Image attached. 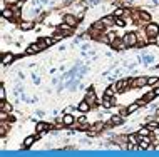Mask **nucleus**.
Returning <instances> with one entry per match:
<instances>
[{
	"label": "nucleus",
	"instance_id": "obj_1",
	"mask_svg": "<svg viewBox=\"0 0 159 157\" xmlns=\"http://www.w3.org/2000/svg\"><path fill=\"white\" fill-rule=\"evenodd\" d=\"M122 40L126 42V45H127V47H134V45H137V42H139V40H137V35L134 34V32H129V34H126Z\"/></svg>",
	"mask_w": 159,
	"mask_h": 157
},
{
	"label": "nucleus",
	"instance_id": "obj_2",
	"mask_svg": "<svg viewBox=\"0 0 159 157\" xmlns=\"http://www.w3.org/2000/svg\"><path fill=\"white\" fill-rule=\"evenodd\" d=\"M146 34H147V37L154 38L159 34V27L156 24H149V25H146Z\"/></svg>",
	"mask_w": 159,
	"mask_h": 157
},
{
	"label": "nucleus",
	"instance_id": "obj_3",
	"mask_svg": "<svg viewBox=\"0 0 159 157\" xmlns=\"http://www.w3.org/2000/svg\"><path fill=\"white\" fill-rule=\"evenodd\" d=\"M129 84H131L129 79H122V80H119V82L116 84V90H117V92H122V90H124Z\"/></svg>",
	"mask_w": 159,
	"mask_h": 157
},
{
	"label": "nucleus",
	"instance_id": "obj_4",
	"mask_svg": "<svg viewBox=\"0 0 159 157\" xmlns=\"http://www.w3.org/2000/svg\"><path fill=\"white\" fill-rule=\"evenodd\" d=\"M42 50V47L39 45V43H33V45H30L29 49H27V54H37V52Z\"/></svg>",
	"mask_w": 159,
	"mask_h": 157
},
{
	"label": "nucleus",
	"instance_id": "obj_5",
	"mask_svg": "<svg viewBox=\"0 0 159 157\" xmlns=\"http://www.w3.org/2000/svg\"><path fill=\"white\" fill-rule=\"evenodd\" d=\"M89 107H91V104H89L87 100H82L79 105H77V109H79L80 112H87V111H89Z\"/></svg>",
	"mask_w": 159,
	"mask_h": 157
},
{
	"label": "nucleus",
	"instance_id": "obj_6",
	"mask_svg": "<svg viewBox=\"0 0 159 157\" xmlns=\"http://www.w3.org/2000/svg\"><path fill=\"white\" fill-rule=\"evenodd\" d=\"M147 80H149V77H141V79H137V80L134 82V85H137V87H144V85H147Z\"/></svg>",
	"mask_w": 159,
	"mask_h": 157
},
{
	"label": "nucleus",
	"instance_id": "obj_7",
	"mask_svg": "<svg viewBox=\"0 0 159 157\" xmlns=\"http://www.w3.org/2000/svg\"><path fill=\"white\" fill-rule=\"evenodd\" d=\"M2 17H4V18H8V20H12V18H13V12H12V9H5V10H2Z\"/></svg>",
	"mask_w": 159,
	"mask_h": 157
},
{
	"label": "nucleus",
	"instance_id": "obj_8",
	"mask_svg": "<svg viewBox=\"0 0 159 157\" xmlns=\"http://www.w3.org/2000/svg\"><path fill=\"white\" fill-rule=\"evenodd\" d=\"M62 124H64V125H72V124H74V117H72L71 114L64 115V120H62Z\"/></svg>",
	"mask_w": 159,
	"mask_h": 157
},
{
	"label": "nucleus",
	"instance_id": "obj_9",
	"mask_svg": "<svg viewBox=\"0 0 159 157\" xmlns=\"http://www.w3.org/2000/svg\"><path fill=\"white\" fill-rule=\"evenodd\" d=\"M13 60V54H5L4 55V59H2V65H7V64H10Z\"/></svg>",
	"mask_w": 159,
	"mask_h": 157
},
{
	"label": "nucleus",
	"instance_id": "obj_10",
	"mask_svg": "<svg viewBox=\"0 0 159 157\" xmlns=\"http://www.w3.org/2000/svg\"><path fill=\"white\" fill-rule=\"evenodd\" d=\"M64 20H65L67 25H71V27L75 25V17H72V15H65V17H64Z\"/></svg>",
	"mask_w": 159,
	"mask_h": 157
},
{
	"label": "nucleus",
	"instance_id": "obj_11",
	"mask_svg": "<svg viewBox=\"0 0 159 157\" xmlns=\"http://www.w3.org/2000/svg\"><path fill=\"white\" fill-rule=\"evenodd\" d=\"M45 129H49V124H45V122H39L35 125V130L37 132H42V130H45Z\"/></svg>",
	"mask_w": 159,
	"mask_h": 157
},
{
	"label": "nucleus",
	"instance_id": "obj_12",
	"mask_svg": "<svg viewBox=\"0 0 159 157\" xmlns=\"http://www.w3.org/2000/svg\"><path fill=\"white\" fill-rule=\"evenodd\" d=\"M33 140H35V137H33V136H29L27 139L24 140V147H25V149H27V147H30V145L33 144Z\"/></svg>",
	"mask_w": 159,
	"mask_h": 157
},
{
	"label": "nucleus",
	"instance_id": "obj_13",
	"mask_svg": "<svg viewBox=\"0 0 159 157\" xmlns=\"http://www.w3.org/2000/svg\"><path fill=\"white\" fill-rule=\"evenodd\" d=\"M85 100H87L89 104H96V94H94V92L91 90V92L87 94V97H85Z\"/></svg>",
	"mask_w": 159,
	"mask_h": 157
},
{
	"label": "nucleus",
	"instance_id": "obj_14",
	"mask_svg": "<svg viewBox=\"0 0 159 157\" xmlns=\"http://www.w3.org/2000/svg\"><path fill=\"white\" fill-rule=\"evenodd\" d=\"M114 18H116L114 15H112V17H104L100 22H102V24H106V25H112V24H116V22H114Z\"/></svg>",
	"mask_w": 159,
	"mask_h": 157
},
{
	"label": "nucleus",
	"instance_id": "obj_15",
	"mask_svg": "<svg viewBox=\"0 0 159 157\" xmlns=\"http://www.w3.org/2000/svg\"><path fill=\"white\" fill-rule=\"evenodd\" d=\"M32 27H33L32 22H22V24H20V29L22 30H30Z\"/></svg>",
	"mask_w": 159,
	"mask_h": 157
},
{
	"label": "nucleus",
	"instance_id": "obj_16",
	"mask_svg": "<svg viewBox=\"0 0 159 157\" xmlns=\"http://www.w3.org/2000/svg\"><path fill=\"white\" fill-rule=\"evenodd\" d=\"M137 109H139V104H137V102H134L131 107H127V111H126V112H127V114H132V112L137 111Z\"/></svg>",
	"mask_w": 159,
	"mask_h": 157
},
{
	"label": "nucleus",
	"instance_id": "obj_17",
	"mask_svg": "<svg viewBox=\"0 0 159 157\" xmlns=\"http://www.w3.org/2000/svg\"><path fill=\"white\" fill-rule=\"evenodd\" d=\"M0 107H2V111H4V112H10V111H12V105L7 104V102H2V105H0Z\"/></svg>",
	"mask_w": 159,
	"mask_h": 157
},
{
	"label": "nucleus",
	"instance_id": "obj_18",
	"mask_svg": "<svg viewBox=\"0 0 159 157\" xmlns=\"http://www.w3.org/2000/svg\"><path fill=\"white\" fill-rule=\"evenodd\" d=\"M111 122H112L114 125H119V124L122 122V119H121V117H119V115H114V117H112V120H111Z\"/></svg>",
	"mask_w": 159,
	"mask_h": 157
},
{
	"label": "nucleus",
	"instance_id": "obj_19",
	"mask_svg": "<svg viewBox=\"0 0 159 157\" xmlns=\"http://www.w3.org/2000/svg\"><path fill=\"white\" fill-rule=\"evenodd\" d=\"M139 136H141V137H147V136H149V129H147V127L141 129V130H139Z\"/></svg>",
	"mask_w": 159,
	"mask_h": 157
},
{
	"label": "nucleus",
	"instance_id": "obj_20",
	"mask_svg": "<svg viewBox=\"0 0 159 157\" xmlns=\"http://www.w3.org/2000/svg\"><path fill=\"white\" fill-rule=\"evenodd\" d=\"M141 20H146V22H149L151 20V15L147 12H141Z\"/></svg>",
	"mask_w": 159,
	"mask_h": 157
},
{
	"label": "nucleus",
	"instance_id": "obj_21",
	"mask_svg": "<svg viewBox=\"0 0 159 157\" xmlns=\"http://www.w3.org/2000/svg\"><path fill=\"white\" fill-rule=\"evenodd\" d=\"M154 97H156V92H154V90H152V92H149V94H147V95H146V97H144V102L151 100V99H154Z\"/></svg>",
	"mask_w": 159,
	"mask_h": 157
},
{
	"label": "nucleus",
	"instance_id": "obj_22",
	"mask_svg": "<svg viewBox=\"0 0 159 157\" xmlns=\"http://www.w3.org/2000/svg\"><path fill=\"white\" fill-rule=\"evenodd\" d=\"M122 13H124V9H117L116 12H114V17H116V18H121Z\"/></svg>",
	"mask_w": 159,
	"mask_h": 157
},
{
	"label": "nucleus",
	"instance_id": "obj_23",
	"mask_svg": "<svg viewBox=\"0 0 159 157\" xmlns=\"http://www.w3.org/2000/svg\"><path fill=\"white\" fill-rule=\"evenodd\" d=\"M112 94H114V89H112V87H109V89L106 90V97L111 99V97H112Z\"/></svg>",
	"mask_w": 159,
	"mask_h": 157
},
{
	"label": "nucleus",
	"instance_id": "obj_24",
	"mask_svg": "<svg viewBox=\"0 0 159 157\" xmlns=\"http://www.w3.org/2000/svg\"><path fill=\"white\" fill-rule=\"evenodd\" d=\"M147 84H149V85H154V84H158V79H156V77H149V80H147Z\"/></svg>",
	"mask_w": 159,
	"mask_h": 157
},
{
	"label": "nucleus",
	"instance_id": "obj_25",
	"mask_svg": "<svg viewBox=\"0 0 159 157\" xmlns=\"http://www.w3.org/2000/svg\"><path fill=\"white\" fill-rule=\"evenodd\" d=\"M116 25L117 27H124L126 24H124V20H122V18H116Z\"/></svg>",
	"mask_w": 159,
	"mask_h": 157
},
{
	"label": "nucleus",
	"instance_id": "obj_26",
	"mask_svg": "<svg viewBox=\"0 0 159 157\" xmlns=\"http://www.w3.org/2000/svg\"><path fill=\"white\" fill-rule=\"evenodd\" d=\"M0 99H2V102H5V89L4 87L0 89Z\"/></svg>",
	"mask_w": 159,
	"mask_h": 157
},
{
	"label": "nucleus",
	"instance_id": "obj_27",
	"mask_svg": "<svg viewBox=\"0 0 159 157\" xmlns=\"http://www.w3.org/2000/svg\"><path fill=\"white\" fill-rule=\"evenodd\" d=\"M0 120H7V112H0Z\"/></svg>",
	"mask_w": 159,
	"mask_h": 157
},
{
	"label": "nucleus",
	"instance_id": "obj_28",
	"mask_svg": "<svg viewBox=\"0 0 159 157\" xmlns=\"http://www.w3.org/2000/svg\"><path fill=\"white\" fill-rule=\"evenodd\" d=\"M129 140L132 142V144H136V142H137V137H136V136H131V137H129Z\"/></svg>",
	"mask_w": 159,
	"mask_h": 157
},
{
	"label": "nucleus",
	"instance_id": "obj_29",
	"mask_svg": "<svg viewBox=\"0 0 159 157\" xmlns=\"http://www.w3.org/2000/svg\"><path fill=\"white\" fill-rule=\"evenodd\" d=\"M7 4H19V0H5Z\"/></svg>",
	"mask_w": 159,
	"mask_h": 157
},
{
	"label": "nucleus",
	"instance_id": "obj_30",
	"mask_svg": "<svg viewBox=\"0 0 159 157\" xmlns=\"http://www.w3.org/2000/svg\"><path fill=\"white\" fill-rule=\"evenodd\" d=\"M154 92H156V95H159V87H156V89H154Z\"/></svg>",
	"mask_w": 159,
	"mask_h": 157
},
{
	"label": "nucleus",
	"instance_id": "obj_31",
	"mask_svg": "<svg viewBox=\"0 0 159 157\" xmlns=\"http://www.w3.org/2000/svg\"><path fill=\"white\" fill-rule=\"evenodd\" d=\"M158 127H159V125H158Z\"/></svg>",
	"mask_w": 159,
	"mask_h": 157
}]
</instances>
